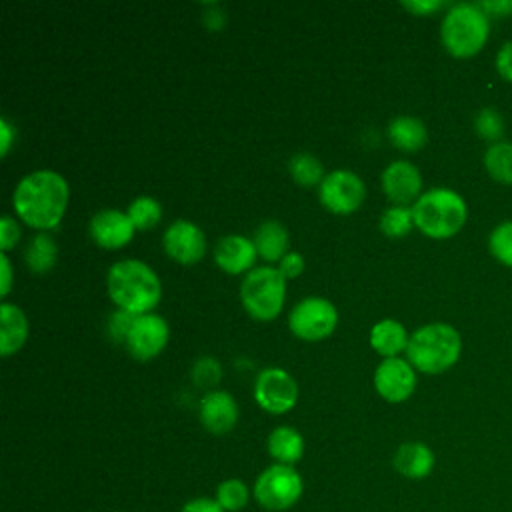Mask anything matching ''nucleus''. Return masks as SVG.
<instances>
[{
  "label": "nucleus",
  "instance_id": "obj_31",
  "mask_svg": "<svg viewBox=\"0 0 512 512\" xmlns=\"http://www.w3.org/2000/svg\"><path fill=\"white\" fill-rule=\"evenodd\" d=\"M128 216L132 220V224L140 230H146V228H152L160 216H162V206L156 198L152 196H138L130 202L128 206Z\"/></svg>",
  "mask_w": 512,
  "mask_h": 512
},
{
  "label": "nucleus",
  "instance_id": "obj_10",
  "mask_svg": "<svg viewBox=\"0 0 512 512\" xmlns=\"http://www.w3.org/2000/svg\"><path fill=\"white\" fill-rule=\"evenodd\" d=\"M366 188L358 174L352 170H332L320 182V202L338 214H346L356 210L364 200Z\"/></svg>",
  "mask_w": 512,
  "mask_h": 512
},
{
  "label": "nucleus",
  "instance_id": "obj_33",
  "mask_svg": "<svg viewBox=\"0 0 512 512\" xmlns=\"http://www.w3.org/2000/svg\"><path fill=\"white\" fill-rule=\"evenodd\" d=\"M494 68L498 72V76L512 84V40L504 42L498 52H496V58H494Z\"/></svg>",
  "mask_w": 512,
  "mask_h": 512
},
{
  "label": "nucleus",
  "instance_id": "obj_38",
  "mask_svg": "<svg viewBox=\"0 0 512 512\" xmlns=\"http://www.w3.org/2000/svg\"><path fill=\"white\" fill-rule=\"evenodd\" d=\"M478 4L490 20L512 16V0H488V2H478Z\"/></svg>",
  "mask_w": 512,
  "mask_h": 512
},
{
  "label": "nucleus",
  "instance_id": "obj_23",
  "mask_svg": "<svg viewBox=\"0 0 512 512\" xmlns=\"http://www.w3.org/2000/svg\"><path fill=\"white\" fill-rule=\"evenodd\" d=\"M388 136H390L392 144L398 146L400 150L414 152V150H420L426 144L428 130H426V124L420 118L400 114V116L390 120Z\"/></svg>",
  "mask_w": 512,
  "mask_h": 512
},
{
  "label": "nucleus",
  "instance_id": "obj_26",
  "mask_svg": "<svg viewBox=\"0 0 512 512\" xmlns=\"http://www.w3.org/2000/svg\"><path fill=\"white\" fill-rule=\"evenodd\" d=\"M56 254L58 248L54 244V240L46 234H38L32 238V242L26 246V264L28 268H32L34 272L42 274L48 268H52V264L56 262Z\"/></svg>",
  "mask_w": 512,
  "mask_h": 512
},
{
  "label": "nucleus",
  "instance_id": "obj_32",
  "mask_svg": "<svg viewBox=\"0 0 512 512\" xmlns=\"http://www.w3.org/2000/svg\"><path fill=\"white\" fill-rule=\"evenodd\" d=\"M192 378L200 386H210V384H216L222 378V368H220V364L214 358L202 356L192 366Z\"/></svg>",
  "mask_w": 512,
  "mask_h": 512
},
{
  "label": "nucleus",
  "instance_id": "obj_4",
  "mask_svg": "<svg viewBox=\"0 0 512 512\" xmlns=\"http://www.w3.org/2000/svg\"><path fill=\"white\" fill-rule=\"evenodd\" d=\"M414 226L436 240L458 234L468 220V204L460 192L446 186H436L420 194L410 206Z\"/></svg>",
  "mask_w": 512,
  "mask_h": 512
},
{
  "label": "nucleus",
  "instance_id": "obj_3",
  "mask_svg": "<svg viewBox=\"0 0 512 512\" xmlns=\"http://www.w3.org/2000/svg\"><path fill=\"white\" fill-rule=\"evenodd\" d=\"M462 354V336L448 322H430L414 330L408 338V362L424 374L450 370Z\"/></svg>",
  "mask_w": 512,
  "mask_h": 512
},
{
  "label": "nucleus",
  "instance_id": "obj_21",
  "mask_svg": "<svg viewBox=\"0 0 512 512\" xmlns=\"http://www.w3.org/2000/svg\"><path fill=\"white\" fill-rule=\"evenodd\" d=\"M266 448L276 464L294 466L304 456V438L292 426H278L268 434Z\"/></svg>",
  "mask_w": 512,
  "mask_h": 512
},
{
  "label": "nucleus",
  "instance_id": "obj_18",
  "mask_svg": "<svg viewBox=\"0 0 512 512\" xmlns=\"http://www.w3.org/2000/svg\"><path fill=\"white\" fill-rule=\"evenodd\" d=\"M392 464H394V470L398 474H402L404 478L422 480V478L430 476V472L434 470L436 456L428 444L410 440L396 448V452L392 456Z\"/></svg>",
  "mask_w": 512,
  "mask_h": 512
},
{
  "label": "nucleus",
  "instance_id": "obj_36",
  "mask_svg": "<svg viewBox=\"0 0 512 512\" xmlns=\"http://www.w3.org/2000/svg\"><path fill=\"white\" fill-rule=\"evenodd\" d=\"M278 270H280V274H282L284 278H294V276H298V274L304 270V258H302V254H298V252H286L284 258L280 260Z\"/></svg>",
  "mask_w": 512,
  "mask_h": 512
},
{
  "label": "nucleus",
  "instance_id": "obj_12",
  "mask_svg": "<svg viewBox=\"0 0 512 512\" xmlns=\"http://www.w3.org/2000/svg\"><path fill=\"white\" fill-rule=\"evenodd\" d=\"M374 386L388 402H404L416 388V368L398 356L384 358L374 372Z\"/></svg>",
  "mask_w": 512,
  "mask_h": 512
},
{
  "label": "nucleus",
  "instance_id": "obj_13",
  "mask_svg": "<svg viewBox=\"0 0 512 512\" xmlns=\"http://www.w3.org/2000/svg\"><path fill=\"white\" fill-rule=\"evenodd\" d=\"M162 244L170 258L182 264H192L204 256L206 236L194 222L180 218L164 230Z\"/></svg>",
  "mask_w": 512,
  "mask_h": 512
},
{
  "label": "nucleus",
  "instance_id": "obj_41",
  "mask_svg": "<svg viewBox=\"0 0 512 512\" xmlns=\"http://www.w3.org/2000/svg\"><path fill=\"white\" fill-rule=\"evenodd\" d=\"M0 134H2V142H0V152L6 154L10 144H12V126L6 118H0Z\"/></svg>",
  "mask_w": 512,
  "mask_h": 512
},
{
  "label": "nucleus",
  "instance_id": "obj_14",
  "mask_svg": "<svg viewBox=\"0 0 512 512\" xmlns=\"http://www.w3.org/2000/svg\"><path fill=\"white\" fill-rule=\"evenodd\" d=\"M382 188L396 206H406L420 198L422 174L408 160H392L382 170Z\"/></svg>",
  "mask_w": 512,
  "mask_h": 512
},
{
  "label": "nucleus",
  "instance_id": "obj_2",
  "mask_svg": "<svg viewBox=\"0 0 512 512\" xmlns=\"http://www.w3.org/2000/svg\"><path fill=\"white\" fill-rule=\"evenodd\" d=\"M106 286L118 308L134 316L150 312L162 296V286L156 272L142 260L132 258L114 262L108 268Z\"/></svg>",
  "mask_w": 512,
  "mask_h": 512
},
{
  "label": "nucleus",
  "instance_id": "obj_15",
  "mask_svg": "<svg viewBox=\"0 0 512 512\" xmlns=\"http://www.w3.org/2000/svg\"><path fill=\"white\" fill-rule=\"evenodd\" d=\"M134 230L136 226L132 224L128 212L116 208H104L90 218V236L104 248L124 246L132 238Z\"/></svg>",
  "mask_w": 512,
  "mask_h": 512
},
{
  "label": "nucleus",
  "instance_id": "obj_5",
  "mask_svg": "<svg viewBox=\"0 0 512 512\" xmlns=\"http://www.w3.org/2000/svg\"><path fill=\"white\" fill-rule=\"evenodd\" d=\"M490 38V18L478 2L450 4L440 22V40L448 54L472 58L484 50Z\"/></svg>",
  "mask_w": 512,
  "mask_h": 512
},
{
  "label": "nucleus",
  "instance_id": "obj_8",
  "mask_svg": "<svg viewBox=\"0 0 512 512\" xmlns=\"http://www.w3.org/2000/svg\"><path fill=\"white\" fill-rule=\"evenodd\" d=\"M338 322L336 306L322 296H308L294 304L288 316L290 330L302 340H320L328 336Z\"/></svg>",
  "mask_w": 512,
  "mask_h": 512
},
{
  "label": "nucleus",
  "instance_id": "obj_11",
  "mask_svg": "<svg viewBox=\"0 0 512 512\" xmlns=\"http://www.w3.org/2000/svg\"><path fill=\"white\" fill-rule=\"evenodd\" d=\"M126 348L132 356L148 360L156 356L168 342V324L160 314H138L134 316L126 334Z\"/></svg>",
  "mask_w": 512,
  "mask_h": 512
},
{
  "label": "nucleus",
  "instance_id": "obj_30",
  "mask_svg": "<svg viewBox=\"0 0 512 512\" xmlns=\"http://www.w3.org/2000/svg\"><path fill=\"white\" fill-rule=\"evenodd\" d=\"M412 226H414V216H412V208L408 206L394 204L380 214V230L390 238L408 234Z\"/></svg>",
  "mask_w": 512,
  "mask_h": 512
},
{
  "label": "nucleus",
  "instance_id": "obj_19",
  "mask_svg": "<svg viewBox=\"0 0 512 512\" xmlns=\"http://www.w3.org/2000/svg\"><path fill=\"white\" fill-rule=\"evenodd\" d=\"M26 334L28 322L24 312L12 302H4L0 306V354H14L24 344Z\"/></svg>",
  "mask_w": 512,
  "mask_h": 512
},
{
  "label": "nucleus",
  "instance_id": "obj_22",
  "mask_svg": "<svg viewBox=\"0 0 512 512\" xmlns=\"http://www.w3.org/2000/svg\"><path fill=\"white\" fill-rule=\"evenodd\" d=\"M408 338L410 334L406 332V328L394 318L378 320L370 330V344L384 358H392L398 352L406 350Z\"/></svg>",
  "mask_w": 512,
  "mask_h": 512
},
{
  "label": "nucleus",
  "instance_id": "obj_39",
  "mask_svg": "<svg viewBox=\"0 0 512 512\" xmlns=\"http://www.w3.org/2000/svg\"><path fill=\"white\" fill-rule=\"evenodd\" d=\"M180 512H226L216 498H208V496H200V498H192L188 500Z\"/></svg>",
  "mask_w": 512,
  "mask_h": 512
},
{
  "label": "nucleus",
  "instance_id": "obj_37",
  "mask_svg": "<svg viewBox=\"0 0 512 512\" xmlns=\"http://www.w3.org/2000/svg\"><path fill=\"white\" fill-rule=\"evenodd\" d=\"M402 6L416 16H428V14L444 8L446 4L442 0H404Z\"/></svg>",
  "mask_w": 512,
  "mask_h": 512
},
{
  "label": "nucleus",
  "instance_id": "obj_25",
  "mask_svg": "<svg viewBox=\"0 0 512 512\" xmlns=\"http://www.w3.org/2000/svg\"><path fill=\"white\" fill-rule=\"evenodd\" d=\"M474 132L488 144H496L504 140L506 132V122L500 114L498 108L494 106H484L474 114Z\"/></svg>",
  "mask_w": 512,
  "mask_h": 512
},
{
  "label": "nucleus",
  "instance_id": "obj_20",
  "mask_svg": "<svg viewBox=\"0 0 512 512\" xmlns=\"http://www.w3.org/2000/svg\"><path fill=\"white\" fill-rule=\"evenodd\" d=\"M252 242L256 246V252L268 262L282 260L284 254L290 252L288 230L278 220H264L262 224H258V228L254 230Z\"/></svg>",
  "mask_w": 512,
  "mask_h": 512
},
{
  "label": "nucleus",
  "instance_id": "obj_7",
  "mask_svg": "<svg viewBox=\"0 0 512 512\" xmlns=\"http://www.w3.org/2000/svg\"><path fill=\"white\" fill-rule=\"evenodd\" d=\"M302 492V476L288 464H270L258 474L252 488L256 502L270 512H284L292 508L300 500Z\"/></svg>",
  "mask_w": 512,
  "mask_h": 512
},
{
  "label": "nucleus",
  "instance_id": "obj_35",
  "mask_svg": "<svg viewBox=\"0 0 512 512\" xmlns=\"http://www.w3.org/2000/svg\"><path fill=\"white\" fill-rule=\"evenodd\" d=\"M134 320V314L126 312V310H118L114 316H110V334L116 338V340H126V334L130 330V324Z\"/></svg>",
  "mask_w": 512,
  "mask_h": 512
},
{
  "label": "nucleus",
  "instance_id": "obj_27",
  "mask_svg": "<svg viewBox=\"0 0 512 512\" xmlns=\"http://www.w3.org/2000/svg\"><path fill=\"white\" fill-rule=\"evenodd\" d=\"M488 252L498 264L512 268V218L498 222L490 230Z\"/></svg>",
  "mask_w": 512,
  "mask_h": 512
},
{
  "label": "nucleus",
  "instance_id": "obj_17",
  "mask_svg": "<svg viewBox=\"0 0 512 512\" xmlns=\"http://www.w3.org/2000/svg\"><path fill=\"white\" fill-rule=\"evenodd\" d=\"M216 264L228 274H240L248 270L256 260V246L242 234L222 236L214 246Z\"/></svg>",
  "mask_w": 512,
  "mask_h": 512
},
{
  "label": "nucleus",
  "instance_id": "obj_9",
  "mask_svg": "<svg viewBox=\"0 0 512 512\" xmlns=\"http://www.w3.org/2000/svg\"><path fill=\"white\" fill-rule=\"evenodd\" d=\"M254 398L266 412L284 414L296 404V380L282 368H262L254 382Z\"/></svg>",
  "mask_w": 512,
  "mask_h": 512
},
{
  "label": "nucleus",
  "instance_id": "obj_24",
  "mask_svg": "<svg viewBox=\"0 0 512 512\" xmlns=\"http://www.w3.org/2000/svg\"><path fill=\"white\" fill-rule=\"evenodd\" d=\"M482 166L494 182L512 186V142L500 140L496 144H488L482 154Z\"/></svg>",
  "mask_w": 512,
  "mask_h": 512
},
{
  "label": "nucleus",
  "instance_id": "obj_29",
  "mask_svg": "<svg viewBox=\"0 0 512 512\" xmlns=\"http://www.w3.org/2000/svg\"><path fill=\"white\" fill-rule=\"evenodd\" d=\"M288 170L292 174V178L300 184H316V182H322L324 180V168H322V162L310 154V152H298L290 158L288 162Z\"/></svg>",
  "mask_w": 512,
  "mask_h": 512
},
{
  "label": "nucleus",
  "instance_id": "obj_1",
  "mask_svg": "<svg viewBox=\"0 0 512 512\" xmlns=\"http://www.w3.org/2000/svg\"><path fill=\"white\" fill-rule=\"evenodd\" d=\"M16 214L34 228H54L68 204V182L54 170L26 174L12 196Z\"/></svg>",
  "mask_w": 512,
  "mask_h": 512
},
{
  "label": "nucleus",
  "instance_id": "obj_34",
  "mask_svg": "<svg viewBox=\"0 0 512 512\" xmlns=\"http://www.w3.org/2000/svg\"><path fill=\"white\" fill-rule=\"evenodd\" d=\"M20 238V228L16 224V220L12 216H2L0 220V248L2 252H6L8 248H12Z\"/></svg>",
  "mask_w": 512,
  "mask_h": 512
},
{
  "label": "nucleus",
  "instance_id": "obj_16",
  "mask_svg": "<svg viewBox=\"0 0 512 512\" xmlns=\"http://www.w3.org/2000/svg\"><path fill=\"white\" fill-rule=\"evenodd\" d=\"M200 420L206 430L226 434L238 420V404L226 390H210L200 400Z\"/></svg>",
  "mask_w": 512,
  "mask_h": 512
},
{
  "label": "nucleus",
  "instance_id": "obj_6",
  "mask_svg": "<svg viewBox=\"0 0 512 512\" xmlns=\"http://www.w3.org/2000/svg\"><path fill=\"white\" fill-rule=\"evenodd\" d=\"M278 268L256 266L240 284V300L246 312L256 320H272L284 304L286 284Z\"/></svg>",
  "mask_w": 512,
  "mask_h": 512
},
{
  "label": "nucleus",
  "instance_id": "obj_40",
  "mask_svg": "<svg viewBox=\"0 0 512 512\" xmlns=\"http://www.w3.org/2000/svg\"><path fill=\"white\" fill-rule=\"evenodd\" d=\"M0 262H2V288H0V294L6 296L8 290H10V284H12V268H10V260L6 254L0 256Z\"/></svg>",
  "mask_w": 512,
  "mask_h": 512
},
{
  "label": "nucleus",
  "instance_id": "obj_28",
  "mask_svg": "<svg viewBox=\"0 0 512 512\" xmlns=\"http://www.w3.org/2000/svg\"><path fill=\"white\" fill-rule=\"evenodd\" d=\"M214 498L226 512H240L250 500V490L240 478H228L218 484Z\"/></svg>",
  "mask_w": 512,
  "mask_h": 512
}]
</instances>
